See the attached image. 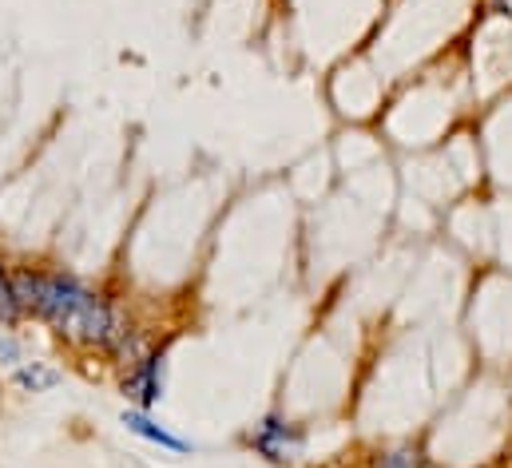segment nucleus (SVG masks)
I'll use <instances>...</instances> for the list:
<instances>
[{
	"label": "nucleus",
	"mask_w": 512,
	"mask_h": 468,
	"mask_svg": "<svg viewBox=\"0 0 512 468\" xmlns=\"http://www.w3.org/2000/svg\"><path fill=\"white\" fill-rule=\"evenodd\" d=\"M251 449L258 457H266L270 465H290L306 449V429L286 421L282 413H266L255 425V433H251Z\"/></svg>",
	"instance_id": "2"
},
{
	"label": "nucleus",
	"mask_w": 512,
	"mask_h": 468,
	"mask_svg": "<svg viewBox=\"0 0 512 468\" xmlns=\"http://www.w3.org/2000/svg\"><path fill=\"white\" fill-rule=\"evenodd\" d=\"M20 361H24V346H20V338H16L12 330H4V326H0V365L16 369Z\"/></svg>",
	"instance_id": "8"
},
{
	"label": "nucleus",
	"mask_w": 512,
	"mask_h": 468,
	"mask_svg": "<svg viewBox=\"0 0 512 468\" xmlns=\"http://www.w3.org/2000/svg\"><path fill=\"white\" fill-rule=\"evenodd\" d=\"M120 425L135 433V437H143L147 445H159V449H167V453H191V445L183 441V437H175L171 429H163L147 409H124L120 413Z\"/></svg>",
	"instance_id": "4"
},
{
	"label": "nucleus",
	"mask_w": 512,
	"mask_h": 468,
	"mask_svg": "<svg viewBox=\"0 0 512 468\" xmlns=\"http://www.w3.org/2000/svg\"><path fill=\"white\" fill-rule=\"evenodd\" d=\"M163 369H167V353L151 350L143 361H135L131 369L120 373V393L131 401V409H155L163 401Z\"/></svg>",
	"instance_id": "3"
},
{
	"label": "nucleus",
	"mask_w": 512,
	"mask_h": 468,
	"mask_svg": "<svg viewBox=\"0 0 512 468\" xmlns=\"http://www.w3.org/2000/svg\"><path fill=\"white\" fill-rule=\"evenodd\" d=\"M12 290L24 318L44 322L68 350L108 353L131 318L108 294L92 290L84 278L56 266H12Z\"/></svg>",
	"instance_id": "1"
},
{
	"label": "nucleus",
	"mask_w": 512,
	"mask_h": 468,
	"mask_svg": "<svg viewBox=\"0 0 512 468\" xmlns=\"http://www.w3.org/2000/svg\"><path fill=\"white\" fill-rule=\"evenodd\" d=\"M60 381H64V373L56 365H48V361H20L12 369V385L20 393H52Z\"/></svg>",
	"instance_id": "5"
},
{
	"label": "nucleus",
	"mask_w": 512,
	"mask_h": 468,
	"mask_svg": "<svg viewBox=\"0 0 512 468\" xmlns=\"http://www.w3.org/2000/svg\"><path fill=\"white\" fill-rule=\"evenodd\" d=\"M20 322H28V318H24L20 298H16V290H12V266L0 258V326H4V330H16Z\"/></svg>",
	"instance_id": "7"
},
{
	"label": "nucleus",
	"mask_w": 512,
	"mask_h": 468,
	"mask_svg": "<svg viewBox=\"0 0 512 468\" xmlns=\"http://www.w3.org/2000/svg\"><path fill=\"white\" fill-rule=\"evenodd\" d=\"M425 468H437V465H433V461H429V465H425Z\"/></svg>",
	"instance_id": "10"
},
{
	"label": "nucleus",
	"mask_w": 512,
	"mask_h": 468,
	"mask_svg": "<svg viewBox=\"0 0 512 468\" xmlns=\"http://www.w3.org/2000/svg\"><path fill=\"white\" fill-rule=\"evenodd\" d=\"M489 12H497V16L512 20V0H489Z\"/></svg>",
	"instance_id": "9"
},
{
	"label": "nucleus",
	"mask_w": 512,
	"mask_h": 468,
	"mask_svg": "<svg viewBox=\"0 0 512 468\" xmlns=\"http://www.w3.org/2000/svg\"><path fill=\"white\" fill-rule=\"evenodd\" d=\"M425 465H429V457L413 441H401V445H389V449L374 453V468H425Z\"/></svg>",
	"instance_id": "6"
}]
</instances>
